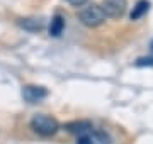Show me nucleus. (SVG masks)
Listing matches in <instances>:
<instances>
[{
    "label": "nucleus",
    "mask_w": 153,
    "mask_h": 144,
    "mask_svg": "<svg viewBox=\"0 0 153 144\" xmlns=\"http://www.w3.org/2000/svg\"><path fill=\"white\" fill-rule=\"evenodd\" d=\"M31 129L36 134L43 136V137H51L60 131V124L55 117L44 115V114H38L31 119Z\"/></svg>",
    "instance_id": "1"
},
{
    "label": "nucleus",
    "mask_w": 153,
    "mask_h": 144,
    "mask_svg": "<svg viewBox=\"0 0 153 144\" xmlns=\"http://www.w3.org/2000/svg\"><path fill=\"white\" fill-rule=\"evenodd\" d=\"M78 21L85 26V27H97L100 24H104L105 15L100 5H87L78 12Z\"/></svg>",
    "instance_id": "2"
},
{
    "label": "nucleus",
    "mask_w": 153,
    "mask_h": 144,
    "mask_svg": "<svg viewBox=\"0 0 153 144\" xmlns=\"http://www.w3.org/2000/svg\"><path fill=\"white\" fill-rule=\"evenodd\" d=\"M100 9L105 19H121L128 10V0H102Z\"/></svg>",
    "instance_id": "3"
},
{
    "label": "nucleus",
    "mask_w": 153,
    "mask_h": 144,
    "mask_svg": "<svg viewBox=\"0 0 153 144\" xmlns=\"http://www.w3.org/2000/svg\"><path fill=\"white\" fill-rule=\"evenodd\" d=\"M48 97V90L39 85H26L22 87V98L27 104H39Z\"/></svg>",
    "instance_id": "4"
},
{
    "label": "nucleus",
    "mask_w": 153,
    "mask_h": 144,
    "mask_svg": "<svg viewBox=\"0 0 153 144\" xmlns=\"http://www.w3.org/2000/svg\"><path fill=\"white\" fill-rule=\"evenodd\" d=\"M17 26L27 32H39L44 29V21L38 17H22L17 21Z\"/></svg>",
    "instance_id": "5"
},
{
    "label": "nucleus",
    "mask_w": 153,
    "mask_h": 144,
    "mask_svg": "<svg viewBox=\"0 0 153 144\" xmlns=\"http://www.w3.org/2000/svg\"><path fill=\"white\" fill-rule=\"evenodd\" d=\"M92 129H94V126L88 120H75V122L66 124V131L71 132V134H75L76 137H78V136H83V134H87V132H90Z\"/></svg>",
    "instance_id": "6"
},
{
    "label": "nucleus",
    "mask_w": 153,
    "mask_h": 144,
    "mask_svg": "<svg viewBox=\"0 0 153 144\" xmlns=\"http://www.w3.org/2000/svg\"><path fill=\"white\" fill-rule=\"evenodd\" d=\"M63 31H65V17L56 14L51 19V24H49V36L51 37H60Z\"/></svg>",
    "instance_id": "7"
},
{
    "label": "nucleus",
    "mask_w": 153,
    "mask_h": 144,
    "mask_svg": "<svg viewBox=\"0 0 153 144\" xmlns=\"http://www.w3.org/2000/svg\"><path fill=\"white\" fill-rule=\"evenodd\" d=\"M150 2L148 0H138L136 4H134V7H133L131 14H129V19L131 21H138V19H141L143 15H146L148 10H150Z\"/></svg>",
    "instance_id": "8"
},
{
    "label": "nucleus",
    "mask_w": 153,
    "mask_h": 144,
    "mask_svg": "<svg viewBox=\"0 0 153 144\" xmlns=\"http://www.w3.org/2000/svg\"><path fill=\"white\" fill-rule=\"evenodd\" d=\"M136 66H153V56H148V58H138L134 61Z\"/></svg>",
    "instance_id": "9"
},
{
    "label": "nucleus",
    "mask_w": 153,
    "mask_h": 144,
    "mask_svg": "<svg viewBox=\"0 0 153 144\" xmlns=\"http://www.w3.org/2000/svg\"><path fill=\"white\" fill-rule=\"evenodd\" d=\"M70 5H73V7H82V5H85L88 0H66Z\"/></svg>",
    "instance_id": "10"
},
{
    "label": "nucleus",
    "mask_w": 153,
    "mask_h": 144,
    "mask_svg": "<svg viewBox=\"0 0 153 144\" xmlns=\"http://www.w3.org/2000/svg\"><path fill=\"white\" fill-rule=\"evenodd\" d=\"M150 49H152V53H153V41H152V44H150Z\"/></svg>",
    "instance_id": "11"
}]
</instances>
